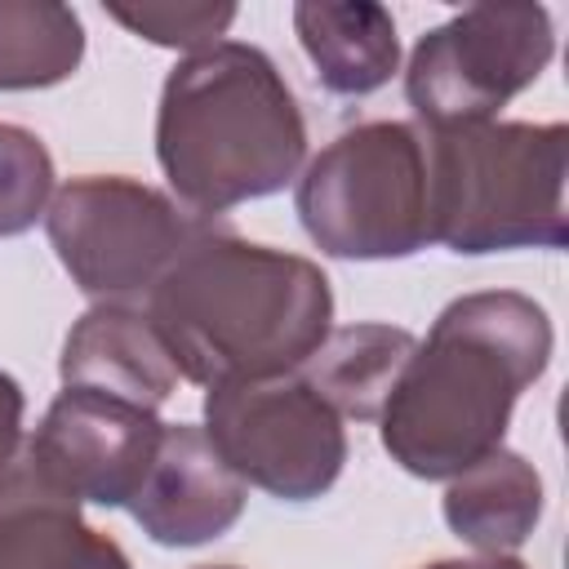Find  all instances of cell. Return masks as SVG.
Wrapping results in <instances>:
<instances>
[{"label":"cell","instance_id":"2e32d148","mask_svg":"<svg viewBox=\"0 0 569 569\" xmlns=\"http://www.w3.org/2000/svg\"><path fill=\"white\" fill-rule=\"evenodd\" d=\"M84 62V22L58 0H0V93L53 89Z\"/></svg>","mask_w":569,"mask_h":569},{"label":"cell","instance_id":"8fae6325","mask_svg":"<svg viewBox=\"0 0 569 569\" xmlns=\"http://www.w3.org/2000/svg\"><path fill=\"white\" fill-rule=\"evenodd\" d=\"M62 387L116 396L142 409H156L178 391V365L151 325L147 307L93 302L67 333L58 356Z\"/></svg>","mask_w":569,"mask_h":569},{"label":"cell","instance_id":"6da1fadb","mask_svg":"<svg viewBox=\"0 0 569 569\" xmlns=\"http://www.w3.org/2000/svg\"><path fill=\"white\" fill-rule=\"evenodd\" d=\"M551 316L516 289L453 298L413 342L378 436L396 467L418 480H453L502 449L516 400L551 365Z\"/></svg>","mask_w":569,"mask_h":569},{"label":"cell","instance_id":"44dd1931","mask_svg":"<svg viewBox=\"0 0 569 569\" xmlns=\"http://www.w3.org/2000/svg\"><path fill=\"white\" fill-rule=\"evenodd\" d=\"M196 569H236V565H196Z\"/></svg>","mask_w":569,"mask_h":569},{"label":"cell","instance_id":"9a60e30c","mask_svg":"<svg viewBox=\"0 0 569 569\" xmlns=\"http://www.w3.org/2000/svg\"><path fill=\"white\" fill-rule=\"evenodd\" d=\"M413 333L400 325H342L329 329L320 351L302 365V378L333 405L338 418L378 422L405 360L413 356Z\"/></svg>","mask_w":569,"mask_h":569},{"label":"cell","instance_id":"d6986e66","mask_svg":"<svg viewBox=\"0 0 569 569\" xmlns=\"http://www.w3.org/2000/svg\"><path fill=\"white\" fill-rule=\"evenodd\" d=\"M22 418H27V396L18 378L0 369V476L22 458Z\"/></svg>","mask_w":569,"mask_h":569},{"label":"cell","instance_id":"e0dca14e","mask_svg":"<svg viewBox=\"0 0 569 569\" xmlns=\"http://www.w3.org/2000/svg\"><path fill=\"white\" fill-rule=\"evenodd\" d=\"M53 200V156L40 133L0 120V240L31 231Z\"/></svg>","mask_w":569,"mask_h":569},{"label":"cell","instance_id":"ffe728a7","mask_svg":"<svg viewBox=\"0 0 569 569\" xmlns=\"http://www.w3.org/2000/svg\"><path fill=\"white\" fill-rule=\"evenodd\" d=\"M422 569H529L520 556H476V560H431Z\"/></svg>","mask_w":569,"mask_h":569},{"label":"cell","instance_id":"5bb4252c","mask_svg":"<svg viewBox=\"0 0 569 569\" xmlns=\"http://www.w3.org/2000/svg\"><path fill=\"white\" fill-rule=\"evenodd\" d=\"M445 525L480 556H511L542 520V476L516 449H493L449 480Z\"/></svg>","mask_w":569,"mask_h":569},{"label":"cell","instance_id":"7c38bea8","mask_svg":"<svg viewBox=\"0 0 569 569\" xmlns=\"http://www.w3.org/2000/svg\"><path fill=\"white\" fill-rule=\"evenodd\" d=\"M0 569H133L124 547L80 516L27 458L0 476Z\"/></svg>","mask_w":569,"mask_h":569},{"label":"cell","instance_id":"30bf717a","mask_svg":"<svg viewBox=\"0 0 569 569\" xmlns=\"http://www.w3.org/2000/svg\"><path fill=\"white\" fill-rule=\"evenodd\" d=\"M249 485L218 458L204 427L164 422L156 462L129 502V516L156 547H204L244 516Z\"/></svg>","mask_w":569,"mask_h":569},{"label":"cell","instance_id":"277c9868","mask_svg":"<svg viewBox=\"0 0 569 569\" xmlns=\"http://www.w3.org/2000/svg\"><path fill=\"white\" fill-rule=\"evenodd\" d=\"M431 244L480 258L507 249H560L569 240L560 120H480L427 133Z\"/></svg>","mask_w":569,"mask_h":569},{"label":"cell","instance_id":"5b68a950","mask_svg":"<svg viewBox=\"0 0 569 569\" xmlns=\"http://www.w3.org/2000/svg\"><path fill=\"white\" fill-rule=\"evenodd\" d=\"M307 240L342 262L413 258L431 244L427 129L365 120L307 160L293 191Z\"/></svg>","mask_w":569,"mask_h":569},{"label":"cell","instance_id":"7a4b0ae2","mask_svg":"<svg viewBox=\"0 0 569 569\" xmlns=\"http://www.w3.org/2000/svg\"><path fill=\"white\" fill-rule=\"evenodd\" d=\"M178 378L196 387L298 373L333 329V289L320 262L200 227L147 293Z\"/></svg>","mask_w":569,"mask_h":569},{"label":"cell","instance_id":"52a82bcc","mask_svg":"<svg viewBox=\"0 0 569 569\" xmlns=\"http://www.w3.org/2000/svg\"><path fill=\"white\" fill-rule=\"evenodd\" d=\"M551 58L556 27L542 4H471L413 44L405 98L427 133L498 120Z\"/></svg>","mask_w":569,"mask_h":569},{"label":"cell","instance_id":"8992f818","mask_svg":"<svg viewBox=\"0 0 569 569\" xmlns=\"http://www.w3.org/2000/svg\"><path fill=\"white\" fill-rule=\"evenodd\" d=\"M200 227L204 222L191 218L173 196L124 173L71 178L44 209V231L62 271L93 302L151 293Z\"/></svg>","mask_w":569,"mask_h":569},{"label":"cell","instance_id":"9c48e42d","mask_svg":"<svg viewBox=\"0 0 569 569\" xmlns=\"http://www.w3.org/2000/svg\"><path fill=\"white\" fill-rule=\"evenodd\" d=\"M160 436L164 422L156 409L62 387L22 458L76 502L129 507L156 462Z\"/></svg>","mask_w":569,"mask_h":569},{"label":"cell","instance_id":"4fadbf2b","mask_svg":"<svg viewBox=\"0 0 569 569\" xmlns=\"http://www.w3.org/2000/svg\"><path fill=\"white\" fill-rule=\"evenodd\" d=\"M293 31L329 93L365 98L400 71L396 18L373 0H298Z\"/></svg>","mask_w":569,"mask_h":569},{"label":"cell","instance_id":"ac0fdd59","mask_svg":"<svg viewBox=\"0 0 569 569\" xmlns=\"http://www.w3.org/2000/svg\"><path fill=\"white\" fill-rule=\"evenodd\" d=\"M107 18L147 44L200 53L227 36L236 4H107Z\"/></svg>","mask_w":569,"mask_h":569},{"label":"cell","instance_id":"3957f363","mask_svg":"<svg viewBox=\"0 0 569 569\" xmlns=\"http://www.w3.org/2000/svg\"><path fill=\"white\" fill-rule=\"evenodd\" d=\"M156 160L200 222L284 191L307 160V120L271 53L218 40L178 58L160 84Z\"/></svg>","mask_w":569,"mask_h":569},{"label":"cell","instance_id":"ba28073f","mask_svg":"<svg viewBox=\"0 0 569 569\" xmlns=\"http://www.w3.org/2000/svg\"><path fill=\"white\" fill-rule=\"evenodd\" d=\"M204 436L244 485L280 502L325 498L347 467L342 418L302 373L209 387Z\"/></svg>","mask_w":569,"mask_h":569}]
</instances>
